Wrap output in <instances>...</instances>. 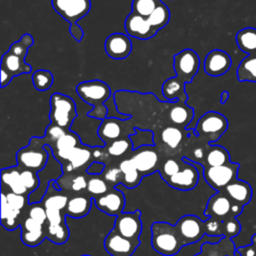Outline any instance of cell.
Masks as SVG:
<instances>
[{"mask_svg": "<svg viewBox=\"0 0 256 256\" xmlns=\"http://www.w3.org/2000/svg\"><path fill=\"white\" fill-rule=\"evenodd\" d=\"M78 96L92 109L88 112V116L103 120L108 116V108L104 104L111 97V89L99 79L83 81L76 86Z\"/></svg>", "mask_w": 256, "mask_h": 256, "instance_id": "cell-1", "label": "cell"}, {"mask_svg": "<svg viewBox=\"0 0 256 256\" xmlns=\"http://www.w3.org/2000/svg\"><path fill=\"white\" fill-rule=\"evenodd\" d=\"M34 44V38L26 33L22 35L20 40L14 42L1 58L0 69L6 71L12 77L21 74H29L32 67L25 62L28 49Z\"/></svg>", "mask_w": 256, "mask_h": 256, "instance_id": "cell-2", "label": "cell"}, {"mask_svg": "<svg viewBox=\"0 0 256 256\" xmlns=\"http://www.w3.org/2000/svg\"><path fill=\"white\" fill-rule=\"evenodd\" d=\"M151 245L163 256H174L184 247L175 225L164 221H156L151 225Z\"/></svg>", "mask_w": 256, "mask_h": 256, "instance_id": "cell-3", "label": "cell"}, {"mask_svg": "<svg viewBox=\"0 0 256 256\" xmlns=\"http://www.w3.org/2000/svg\"><path fill=\"white\" fill-rule=\"evenodd\" d=\"M228 129L226 117L216 111L203 114L195 124L193 133L205 144H214Z\"/></svg>", "mask_w": 256, "mask_h": 256, "instance_id": "cell-4", "label": "cell"}, {"mask_svg": "<svg viewBox=\"0 0 256 256\" xmlns=\"http://www.w3.org/2000/svg\"><path fill=\"white\" fill-rule=\"evenodd\" d=\"M50 107L51 124L70 130L77 117L75 101L68 95L56 92L50 97Z\"/></svg>", "mask_w": 256, "mask_h": 256, "instance_id": "cell-5", "label": "cell"}, {"mask_svg": "<svg viewBox=\"0 0 256 256\" xmlns=\"http://www.w3.org/2000/svg\"><path fill=\"white\" fill-rule=\"evenodd\" d=\"M44 146L45 144L40 137L31 138L29 144L17 152V166L22 169H31L36 172L44 168L49 158V153Z\"/></svg>", "mask_w": 256, "mask_h": 256, "instance_id": "cell-6", "label": "cell"}, {"mask_svg": "<svg viewBox=\"0 0 256 256\" xmlns=\"http://www.w3.org/2000/svg\"><path fill=\"white\" fill-rule=\"evenodd\" d=\"M44 147L47 149L49 153V158L44 168L37 172L39 177V186L35 191L31 192L28 195L29 203L41 202L48 190L51 181L58 180L64 173L62 163L55 158L51 147L49 145H45Z\"/></svg>", "mask_w": 256, "mask_h": 256, "instance_id": "cell-7", "label": "cell"}, {"mask_svg": "<svg viewBox=\"0 0 256 256\" xmlns=\"http://www.w3.org/2000/svg\"><path fill=\"white\" fill-rule=\"evenodd\" d=\"M243 208V206L233 202L224 191H217L209 198L204 214L206 218L212 217L224 221L229 218H237L242 213Z\"/></svg>", "mask_w": 256, "mask_h": 256, "instance_id": "cell-8", "label": "cell"}, {"mask_svg": "<svg viewBox=\"0 0 256 256\" xmlns=\"http://www.w3.org/2000/svg\"><path fill=\"white\" fill-rule=\"evenodd\" d=\"M239 168V163L231 161L220 166L203 167V177L214 190L223 191L229 183L238 178Z\"/></svg>", "mask_w": 256, "mask_h": 256, "instance_id": "cell-9", "label": "cell"}, {"mask_svg": "<svg viewBox=\"0 0 256 256\" xmlns=\"http://www.w3.org/2000/svg\"><path fill=\"white\" fill-rule=\"evenodd\" d=\"M175 228L184 246L196 243L206 235L205 222L196 215L188 214L180 217Z\"/></svg>", "mask_w": 256, "mask_h": 256, "instance_id": "cell-10", "label": "cell"}, {"mask_svg": "<svg viewBox=\"0 0 256 256\" xmlns=\"http://www.w3.org/2000/svg\"><path fill=\"white\" fill-rule=\"evenodd\" d=\"M199 168L189 158L182 157L180 170L176 174L165 180V182L174 189L189 191L197 186L199 182Z\"/></svg>", "mask_w": 256, "mask_h": 256, "instance_id": "cell-11", "label": "cell"}, {"mask_svg": "<svg viewBox=\"0 0 256 256\" xmlns=\"http://www.w3.org/2000/svg\"><path fill=\"white\" fill-rule=\"evenodd\" d=\"M200 66V58L192 49H184L173 56V69L180 79L190 83L197 74Z\"/></svg>", "mask_w": 256, "mask_h": 256, "instance_id": "cell-12", "label": "cell"}, {"mask_svg": "<svg viewBox=\"0 0 256 256\" xmlns=\"http://www.w3.org/2000/svg\"><path fill=\"white\" fill-rule=\"evenodd\" d=\"M52 7L63 19L74 24L88 14L91 0H52Z\"/></svg>", "mask_w": 256, "mask_h": 256, "instance_id": "cell-13", "label": "cell"}, {"mask_svg": "<svg viewBox=\"0 0 256 256\" xmlns=\"http://www.w3.org/2000/svg\"><path fill=\"white\" fill-rule=\"evenodd\" d=\"M121 235L140 243V235L142 232L141 212L135 210L133 212H122L115 217L114 228Z\"/></svg>", "mask_w": 256, "mask_h": 256, "instance_id": "cell-14", "label": "cell"}, {"mask_svg": "<svg viewBox=\"0 0 256 256\" xmlns=\"http://www.w3.org/2000/svg\"><path fill=\"white\" fill-rule=\"evenodd\" d=\"M139 245V242L121 235L115 229L109 231L104 240V248L111 256H132Z\"/></svg>", "mask_w": 256, "mask_h": 256, "instance_id": "cell-15", "label": "cell"}, {"mask_svg": "<svg viewBox=\"0 0 256 256\" xmlns=\"http://www.w3.org/2000/svg\"><path fill=\"white\" fill-rule=\"evenodd\" d=\"M93 204L100 211L116 217L124 210L125 195L120 188L114 187L103 195L93 197Z\"/></svg>", "mask_w": 256, "mask_h": 256, "instance_id": "cell-16", "label": "cell"}, {"mask_svg": "<svg viewBox=\"0 0 256 256\" xmlns=\"http://www.w3.org/2000/svg\"><path fill=\"white\" fill-rule=\"evenodd\" d=\"M124 26L127 35L140 40L150 39L157 33V31L149 23L147 17L133 11L126 17Z\"/></svg>", "mask_w": 256, "mask_h": 256, "instance_id": "cell-17", "label": "cell"}, {"mask_svg": "<svg viewBox=\"0 0 256 256\" xmlns=\"http://www.w3.org/2000/svg\"><path fill=\"white\" fill-rule=\"evenodd\" d=\"M231 65L232 60L227 52L220 49H214L206 55L203 67L207 75L218 77L228 72Z\"/></svg>", "mask_w": 256, "mask_h": 256, "instance_id": "cell-18", "label": "cell"}, {"mask_svg": "<svg viewBox=\"0 0 256 256\" xmlns=\"http://www.w3.org/2000/svg\"><path fill=\"white\" fill-rule=\"evenodd\" d=\"M105 52L116 60L127 58L132 51V42L129 35L123 33H112L105 40Z\"/></svg>", "mask_w": 256, "mask_h": 256, "instance_id": "cell-19", "label": "cell"}, {"mask_svg": "<svg viewBox=\"0 0 256 256\" xmlns=\"http://www.w3.org/2000/svg\"><path fill=\"white\" fill-rule=\"evenodd\" d=\"M135 151L131 158L142 177L155 172L159 157L153 146H143Z\"/></svg>", "mask_w": 256, "mask_h": 256, "instance_id": "cell-20", "label": "cell"}, {"mask_svg": "<svg viewBox=\"0 0 256 256\" xmlns=\"http://www.w3.org/2000/svg\"><path fill=\"white\" fill-rule=\"evenodd\" d=\"M21 228V241L29 247H36L43 242L46 238L45 227L35 221L34 219L26 216L20 224Z\"/></svg>", "mask_w": 256, "mask_h": 256, "instance_id": "cell-21", "label": "cell"}, {"mask_svg": "<svg viewBox=\"0 0 256 256\" xmlns=\"http://www.w3.org/2000/svg\"><path fill=\"white\" fill-rule=\"evenodd\" d=\"M92 146H86V145H79L75 147L72 152L70 153L68 159L66 162L62 164L64 173H70L75 172L76 170L80 168H87L89 164L94 161L93 154H92Z\"/></svg>", "mask_w": 256, "mask_h": 256, "instance_id": "cell-22", "label": "cell"}, {"mask_svg": "<svg viewBox=\"0 0 256 256\" xmlns=\"http://www.w3.org/2000/svg\"><path fill=\"white\" fill-rule=\"evenodd\" d=\"M79 145H81L79 136L74 131L68 130L51 146V149L55 158L63 164L67 161L72 150Z\"/></svg>", "mask_w": 256, "mask_h": 256, "instance_id": "cell-23", "label": "cell"}, {"mask_svg": "<svg viewBox=\"0 0 256 256\" xmlns=\"http://www.w3.org/2000/svg\"><path fill=\"white\" fill-rule=\"evenodd\" d=\"M236 248L232 238L222 237L216 242H204L201 251L194 256H235Z\"/></svg>", "mask_w": 256, "mask_h": 256, "instance_id": "cell-24", "label": "cell"}, {"mask_svg": "<svg viewBox=\"0 0 256 256\" xmlns=\"http://www.w3.org/2000/svg\"><path fill=\"white\" fill-rule=\"evenodd\" d=\"M223 191L231 198L233 202L243 207L249 204L253 194L250 184L246 181L239 180L238 178L229 183Z\"/></svg>", "mask_w": 256, "mask_h": 256, "instance_id": "cell-25", "label": "cell"}, {"mask_svg": "<svg viewBox=\"0 0 256 256\" xmlns=\"http://www.w3.org/2000/svg\"><path fill=\"white\" fill-rule=\"evenodd\" d=\"M1 225L7 230H14L20 227L24 217H22V210L11 207L7 201L6 194L2 190L1 192Z\"/></svg>", "mask_w": 256, "mask_h": 256, "instance_id": "cell-26", "label": "cell"}, {"mask_svg": "<svg viewBox=\"0 0 256 256\" xmlns=\"http://www.w3.org/2000/svg\"><path fill=\"white\" fill-rule=\"evenodd\" d=\"M92 204H93L92 196L76 195L68 199V202L64 211L66 216L79 219V218L85 217L90 212Z\"/></svg>", "mask_w": 256, "mask_h": 256, "instance_id": "cell-27", "label": "cell"}, {"mask_svg": "<svg viewBox=\"0 0 256 256\" xmlns=\"http://www.w3.org/2000/svg\"><path fill=\"white\" fill-rule=\"evenodd\" d=\"M1 183L2 186H6L9 191L21 194L29 195L28 190L23 185L20 178V168L18 166H12L7 168H2L1 170Z\"/></svg>", "mask_w": 256, "mask_h": 256, "instance_id": "cell-28", "label": "cell"}, {"mask_svg": "<svg viewBox=\"0 0 256 256\" xmlns=\"http://www.w3.org/2000/svg\"><path fill=\"white\" fill-rule=\"evenodd\" d=\"M185 84L178 76L167 79L162 85L163 96L170 102H186L188 96L185 92Z\"/></svg>", "mask_w": 256, "mask_h": 256, "instance_id": "cell-29", "label": "cell"}, {"mask_svg": "<svg viewBox=\"0 0 256 256\" xmlns=\"http://www.w3.org/2000/svg\"><path fill=\"white\" fill-rule=\"evenodd\" d=\"M121 121L120 118L116 117H106L101 120L97 131L100 140L107 144V142L111 143L112 141L119 139L121 135Z\"/></svg>", "mask_w": 256, "mask_h": 256, "instance_id": "cell-30", "label": "cell"}, {"mask_svg": "<svg viewBox=\"0 0 256 256\" xmlns=\"http://www.w3.org/2000/svg\"><path fill=\"white\" fill-rule=\"evenodd\" d=\"M169 119L172 123L184 126L185 128L193 121L194 110L193 108L186 105V102H173L168 113Z\"/></svg>", "mask_w": 256, "mask_h": 256, "instance_id": "cell-31", "label": "cell"}, {"mask_svg": "<svg viewBox=\"0 0 256 256\" xmlns=\"http://www.w3.org/2000/svg\"><path fill=\"white\" fill-rule=\"evenodd\" d=\"M119 168L123 174L122 185L125 188L133 189L140 184L142 175L137 170L132 158L125 159V160L121 161L119 164Z\"/></svg>", "mask_w": 256, "mask_h": 256, "instance_id": "cell-32", "label": "cell"}, {"mask_svg": "<svg viewBox=\"0 0 256 256\" xmlns=\"http://www.w3.org/2000/svg\"><path fill=\"white\" fill-rule=\"evenodd\" d=\"M230 161V154L226 148L220 145L210 144L206 153L205 160L201 165L203 167L220 166L229 163Z\"/></svg>", "mask_w": 256, "mask_h": 256, "instance_id": "cell-33", "label": "cell"}, {"mask_svg": "<svg viewBox=\"0 0 256 256\" xmlns=\"http://www.w3.org/2000/svg\"><path fill=\"white\" fill-rule=\"evenodd\" d=\"M235 40L241 51L247 54L256 53V28L246 27L239 30Z\"/></svg>", "mask_w": 256, "mask_h": 256, "instance_id": "cell-34", "label": "cell"}, {"mask_svg": "<svg viewBox=\"0 0 256 256\" xmlns=\"http://www.w3.org/2000/svg\"><path fill=\"white\" fill-rule=\"evenodd\" d=\"M237 79L240 82H256V53L248 54L237 68Z\"/></svg>", "mask_w": 256, "mask_h": 256, "instance_id": "cell-35", "label": "cell"}, {"mask_svg": "<svg viewBox=\"0 0 256 256\" xmlns=\"http://www.w3.org/2000/svg\"><path fill=\"white\" fill-rule=\"evenodd\" d=\"M147 19L151 26L158 32L168 24L170 20V11L166 4L161 1Z\"/></svg>", "mask_w": 256, "mask_h": 256, "instance_id": "cell-36", "label": "cell"}, {"mask_svg": "<svg viewBox=\"0 0 256 256\" xmlns=\"http://www.w3.org/2000/svg\"><path fill=\"white\" fill-rule=\"evenodd\" d=\"M135 132L129 135V139L132 142V150L135 151L143 146L154 145V134L151 130H142L139 128L134 129Z\"/></svg>", "mask_w": 256, "mask_h": 256, "instance_id": "cell-37", "label": "cell"}, {"mask_svg": "<svg viewBox=\"0 0 256 256\" xmlns=\"http://www.w3.org/2000/svg\"><path fill=\"white\" fill-rule=\"evenodd\" d=\"M161 140L169 148H177L183 140L182 131L175 126H168L161 132Z\"/></svg>", "mask_w": 256, "mask_h": 256, "instance_id": "cell-38", "label": "cell"}, {"mask_svg": "<svg viewBox=\"0 0 256 256\" xmlns=\"http://www.w3.org/2000/svg\"><path fill=\"white\" fill-rule=\"evenodd\" d=\"M54 81L53 74L49 70L39 69L32 75V83L38 91H46L50 89Z\"/></svg>", "mask_w": 256, "mask_h": 256, "instance_id": "cell-39", "label": "cell"}, {"mask_svg": "<svg viewBox=\"0 0 256 256\" xmlns=\"http://www.w3.org/2000/svg\"><path fill=\"white\" fill-rule=\"evenodd\" d=\"M86 191L92 197L103 195L109 191L108 183L100 175H91L88 178Z\"/></svg>", "mask_w": 256, "mask_h": 256, "instance_id": "cell-40", "label": "cell"}, {"mask_svg": "<svg viewBox=\"0 0 256 256\" xmlns=\"http://www.w3.org/2000/svg\"><path fill=\"white\" fill-rule=\"evenodd\" d=\"M66 178L68 180H66V184L61 188V190H64L66 186L69 187V189L75 193L78 192H82L84 190H86L87 188V182H88V178L83 175V174H77L74 176H71V172L70 173H63Z\"/></svg>", "mask_w": 256, "mask_h": 256, "instance_id": "cell-41", "label": "cell"}, {"mask_svg": "<svg viewBox=\"0 0 256 256\" xmlns=\"http://www.w3.org/2000/svg\"><path fill=\"white\" fill-rule=\"evenodd\" d=\"M162 0H133L132 11L148 17Z\"/></svg>", "mask_w": 256, "mask_h": 256, "instance_id": "cell-42", "label": "cell"}, {"mask_svg": "<svg viewBox=\"0 0 256 256\" xmlns=\"http://www.w3.org/2000/svg\"><path fill=\"white\" fill-rule=\"evenodd\" d=\"M68 130L61 127V126H58V125H55V124H49L46 129H45V135L41 138L43 143L45 145H49L50 147L59 139L61 138Z\"/></svg>", "mask_w": 256, "mask_h": 256, "instance_id": "cell-43", "label": "cell"}, {"mask_svg": "<svg viewBox=\"0 0 256 256\" xmlns=\"http://www.w3.org/2000/svg\"><path fill=\"white\" fill-rule=\"evenodd\" d=\"M20 178L23 185L28 190L29 194L35 191L39 186V177L38 173L31 169H22L20 168Z\"/></svg>", "mask_w": 256, "mask_h": 256, "instance_id": "cell-44", "label": "cell"}, {"mask_svg": "<svg viewBox=\"0 0 256 256\" xmlns=\"http://www.w3.org/2000/svg\"><path fill=\"white\" fill-rule=\"evenodd\" d=\"M107 153L110 156L119 157L125 154L130 148L132 149V142L129 139H117L112 141L107 147Z\"/></svg>", "mask_w": 256, "mask_h": 256, "instance_id": "cell-45", "label": "cell"}, {"mask_svg": "<svg viewBox=\"0 0 256 256\" xmlns=\"http://www.w3.org/2000/svg\"><path fill=\"white\" fill-rule=\"evenodd\" d=\"M27 216L44 226L47 223V212L42 201L30 203L27 209Z\"/></svg>", "mask_w": 256, "mask_h": 256, "instance_id": "cell-46", "label": "cell"}, {"mask_svg": "<svg viewBox=\"0 0 256 256\" xmlns=\"http://www.w3.org/2000/svg\"><path fill=\"white\" fill-rule=\"evenodd\" d=\"M4 191V190H3ZM6 194V198L7 201L9 203V205L15 209L18 210H24L27 209L29 206V201H28V196L26 195H21V194H17L11 191H8Z\"/></svg>", "mask_w": 256, "mask_h": 256, "instance_id": "cell-47", "label": "cell"}, {"mask_svg": "<svg viewBox=\"0 0 256 256\" xmlns=\"http://www.w3.org/2000/svg\"><path fill=\"white\" fill-rule=\"evenodd\" d=\"M103 178L112 187H116L118 184H122L123 182V174L119 167L105 168L103 172Z\"/></svg>", "mask_w": 256, "mask_h": 256, "instance_id": "cell-48", "label": "cell"}, {"mask_svg": "<svg viewBox=\"0 0 256 256\" xmlns=\"http://www.w3.org/2000/svg\"><path fill=\"white\" fill-rule=\"evenodd\" d=\"M181 168V163H179L177 160L173 158L167 159L164 164L162 165L161 171H160V177L163 180H167L174 174H176Z\"/></svg>", "mask_w": 256, "mask_h": 256, "instance_id": "cell-49", "label": "cell"}, {"mask_svg": "<svg viewBox=\"0 0 256 256\" xmlns=\"http://www.w3.org/2000/svg\"><path fill=\"white\" fill-rule=\"evenodd\" d=\"M241 231L240 222L234 217L223 221V237L233 238L237 236Z\"/></svg>", "mask_w": 256, "mask_h": 256, "instance_id": "cell-50", "label": "cell"}, {"mask_svg": "<svg viewBox=\"0 0 256 256\" xmlns=\"http://www.w3.org/2000/svg\"><path fill=\"white\" fill-rule=\"evenodd\" d=\"M236 253L240 256H256V233L251 236V244L236 248Z\"/></svg>", "mask_w": 256, "mask_h": 256, "instance_id": "cell-51", "label": "cell"}, {"mask_svg": "<svg viewBox=\"0 0 256 256\" xmlns=\"http://www.w3.org/2000/svg\"><path fill=\"white\" fill-rule=\"evenodd\" d=\"M105 168H106V166H105L104 162L94 160L89 164V166L86 168L85 171L89 175H102Z\"/></svg>", "mask_w": 256, "mask_h": 256, "instance_id": "cell-52", "label": "cell"}, {"mask_svg": "<svg viewBox=\"0 0 256 256\" xmlns=\"http://www.w3.org/2000/svg\"><path fill=\"white\" fill-rule=\"evenodd\" d=\"M69 32H70V34L72 35V37H73L77 42H81V41H82L83 36H84V31H83V29H82L77 23L70 24V26H69Z\"/></svg>", "mask_w": 256, "mask_h": 256, "instance_id": "cell-53", "label": "cell"}, {"mask_svg": "<svg viewBox=\"0 0 256 256\" xmlns=\"http://www.w3.org/2000/svg\"><path fill=\"white\" fill-rule=\"evenodd\" d=\"M0 72H1V80H0L1 88H4L5 86H7L11 82L13 77L10 74H8L6 71L2 70V69H0Z\"/></svg>", "mask_w": 256, "mask_h": 256, "instance_id": "cell-54", "label": "cell"}, {"mask_svg": "<svg viewBox=\"0 0 256 256\" xmlns=\"http://www.w3.org/2000/svg\"><path fill=\"white\" fill-rule=\"evenodd\" d=\"M228 98H229V92L226 91V90H224V91L221 93V96H220V102H221V104H225V103L227 102Z\"/></svg>", "mask_w": 256, "mask_h": 256, "instance_id": "cell-55", "label": "cell"}, {"mask_svg": "<svg viewBox=\"0 0 256 256\" xmlns=\"http://www.w3.org/2000/svg\"><path fill=\"white\" fill-rule=\"evenodd\" d=\"M81 256H91V255H89V254H83V255H81Z\"/></svg>", "mask_w": 256, "mask_h": 256, "instance_id": "cell-56", "label": "cell"}]
</instances>
